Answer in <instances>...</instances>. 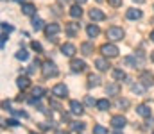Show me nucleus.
I'll return each instance as SVG.
<instances>
[{"label":"nucleus","instance_id":"f257e3e1","mask_svg":"<svg viewBox=\"0 0 154 134\" xmlns=\"http://www.w3.org/2000/svg\"><path fill=\"white\" fill-rule=\"evenodd\" d=\"M106 36H108V40H111V41H120V40L124 38V29H122V27H109V29L106 31Z\"/></svg>","mask_w":154,"mask_h":134},{"label":"nucleus","instance_id":"f03ea898","mask_svg":"<svg viewBox=\"0 0 154 134\" xmlns=\"http://www.w3.org/2000/svg\"><path fill=\"white\" fill-rule=\"evenodd\" d=\"M41 72H43V77H56L57 75V68H56V64L54 63H50V61H47V63H43V66H41Z\"/></svg>","mask_w":154,"mask_h":134},{"label":"nucleus","instance_id":"7ed1b4c3","mask_svg":"<svg viewBox=\"0 0 154 134\" xmlns=\"http://www.w3.org/2000/svg\"><path fill=\"white\" fill-rule=\"evenodd\" d=\"M142 63H143V59H142V55H127V57H124V64H127V66H131V68H138V66H142Z\"/></svg>","mask_w":154,"mask_h":134},{"label":"nucleus","instance_id":"20e7f679","mask_svg":"<svg viewBox=\"0 0 154 134\" xmlns=\"http://www.w3.org/2000/svg\"><path fill=\"white\" fill-rule=\"evenodd\" d=\"M100 52H102L106 57H116V55H118V48H116L115 45H111V43L102 45V46H100Z\"/></svg>","mask_w":154,"mask_h":134},{"label":"nucleus","instance_id":"39448f33","mask_svg":"<svg viewBox=\"0 0 154 134\" xmlns=\"http://www.w3.org/2000/svg\"><path fill=\"white\" fill-rule=\"evenodd\" d=\"M52 95H54L56 98H65V97L68 95V88H66L65 84H56V86L52 88Z\"/></svg>","mask_w":154,"mask_h":134},{"label":"nucleus","instance_id":"423d86ee","mask_svg":"<svg viewBox=\"0 0 154 134\" xmlns=\"http://www.w3.org/2000/svg\"><path fill=\"white\" fill-rule=\"evenodd\" d=\"M59 31H61V27H59L57 23H48V25H45V34H47V38H48V40H50V38H54Z\"/></svg>","mask_w":154,"mask_h":134},{"label":"nucleus","instance_id":"0eeeda50","mask_svg":"<svg viewBox=\"0 0 154 134\" xmlns=\"http://www.w3.org/2000/svg\"><path fill=\"white\" fill-rule=\"evenodd\" d=\"M125 124H127V120H125V116H122V115H116V116L111 118V125H113L115 129H124Z\"/></svg>","mask_w":154,"mask_h":134},{"label":"nucleus","instance_id":"6e6552de","mask_svg":"<svg viewBox=\"0 0 154 134\" xmlns=\"http://www.w3.org/2000/svg\"><path fill=\"white\" fill-rule=\"evenodd\" d=\"M70 68H72V72H84L86 70V63L82 59H74L70 63Z\"/></svg>","mask_w":154,"mask_h":134},{"label":"nucleus","instance_id":"1a4fd4ad","mask_svg":"<svg viewBox=\"0 0 154 134\" xmlns=\"http://www.w3.org/2000/svg\"><path fill=\"white\" fill-rule=\"evenodd\" d=\"M75 45L72 43H65L61 46V52H63V55H66V57H74V54H75Z\"/></svg>","mask_w":154,"mask_h":134},{"label":"nucleus","instance_id":"9d476101","mask_svg":"<svg viewBox=\"0 0 154 134\" xmlns=\"http://www.w3.org/2000/svg\"><path fill=\"white\" fill-rule=\"evenodd\" d=\"M140 82H143L145 86H152L154 84V75L151 72H143V73L140 75Z\"/></svg>","mask_w":154,"mask_h":134},{"label":"nucleus","instance_id":"9b49d317","mask_svg":"<svg viewBox=\"0 0 154 134\" xmlns=\"http://www.w3.org/2000/svg\"><path fill=\"white\" fill-rule=\"evenodd\" d=\"M90 18H91L93 22H102V20L106 18V14H104L100 9H90Z\"/></svg>","mask_w":154,"mask_h":134},{"label":"nucleus","instance_id":"f8f14e48","mask_svg":"<svg viewBox=\"0 0 154 134\" xmlns=\"http://www.w3.org/2000/svg\"><path fill=\"white\" fill-rule=\"evenodd\" d=\"M95 66H97V70H99V72H108L111 64H109V63H108L106 59L99 57V59H95Z\"/></svg>","mask_w":154,"mask_h":134},{"label":"nucleus","instance_id":"ddd939ff","mask_svg":"<svg viewBox=\"0 0 154 134\" xmlns=\"http://www.w3.org/2000/svg\"><path fill=\"white\" fill-rule=\"evenodd\" d=\"M70 111H72L74 115H79V116H81L82 111H84V109H82V104L77 102V100H72V102H70Z\"/></svg>","mask_w":154,"mask_h":134},{"label":"nucleus","instance_id":"4468645a","mask_svg":"<svg viewBox=\"0 0 154 134\" xmlns=\"http://www.w3.org/2000/svg\"><path fill=\"white\" fill-rule=\"evenodd\" d=\"M125 16L129 18V20H140L142 18V11L140 9H127V13H125Z\"/></svg>","mask_w":154,"mask_h":134},{"label":"nucleus","instance_id":"2eb2a0df","mask_svg":"<svg viewBox=\"0 0 154 134\" xmlns=\"http://www.w3.org/2000/svg\"><path fill=\"white\" fill-rule=\"evenodd\" d=\"M136 113H138L140 116H143V118H149V116H151V107L145 106V104H142V106L136 107Z\"/></svg>","mask_w":154,"mask_h":134},{"label":"nucleus","instance_id":"dca6fc26","mask_svg":"<svg viewBox=\"0 0 154 134\" xmlns=\"http://www.w3.org/2000/svg\"><path fill=\"white\" fill-rule=\"evenodd\" d=\"M145 89H147V86H145L143 82H136V84L131 86V91L136 93V95H145Z\"/></svg>","mask_w":154,"mask_h":134},{"label":"nucleus","instance_id":"f3484780","mask_svg":"<svg viewBox=\"0 0 154 134\" xmlns=\"http://www.w3.org/2000/svg\"><path fill=\"white\" fill-rule=\"evenodd\" d=\"M106 93H108V95H118V93H120V84H118V82H111V84H108V86H106Z\"/></svg>","mask_w":154,"mask_h":134},{"label":"nucleus","instance_id":"a211bd4d","mask_svg":"<svg viewBox=\"0 0 154 134\" xmlns=\"http://www.w3.org/2000/svg\"><path fill=\"white\" fill-rule=\"evenodd\" d=\"M22 13H23V14L32 16V14L36 13V7H34L32 4H25V2H23V4H22Z\"/></svg>","mask_w":154,"mask_h":134},{"label":"nucleus","instance_id":"6ab92c4d","mask_svg":"<svg viewBox=\"0 0 154 134\" xmlns=\"http://www.w3.org/2000/svg\"><path fill=\"white\" fill-rule=\"evenodd\" d=\"M86 32H88V36H90V38H95V36H99L100 29H99L95 23H90V25L86 27Z\"/></svg>","mask_w":154,"mask_h":134},{"label":"nucleus","instance_id":"aec40b11","mask_svg":"<svg viewBox=\"0 0 154 134\" xmlns=\"http://www.w3.org/2000/svg\"><path fill=\"white\" fill-rule=\"evenodd\" d=\"M77 32H79V23H66V34L70 38H74Z\"/></svg>","mask_w":154,"mask_h":134},{"label":"nucleus","instance_id":"412c9836","mask_svg":"<svg viewBox=\"0 0 154 134\" xmlns=\"http://www.w3.org/2000/svg\"><path fill=\"white\" fill-rule=\"evenodd\" d=\"M29 84H31V81H29L27 77H22V75H20V77L16 79V86H18L20 89H27Z\"/></svg>","mask_w":154,"mask_h":134},{"label":"nucleus","instance_id":"4be33fe9","mask_svg":"<svg viewBox=\"0 0 154 134\" xmlns=\"http://www.w3.org/2000/svg\"><path fill=\"white\" fill-rule=\"evenodd\" d=\"M99 84H100V77H99V75H93V73H91V75L88 77V86H90V88H97Z\"/></svg>","mask_w":154,"mask_h":134},{"label":"nucleus","instance_id":"5701e85b","mask_svg":"<svg viewBox=\"0 0 154 134\" xmlns=\"http://www.w3.org/2000/svg\"><path fill=\"white\" fill-rule=\"evenodd\" d=\"M97 109H100V111H108L109 109V100L108 98H100V100H97Z\"/></svg>","mask_w":154,"mask_h":134},{"label":"nucleus","instance_id":"b1692460","mask_svg":"<svg viewBox=\"0 0 154 134\" xmlns=\"http://www.w3.org/2000/svg\"><path fill=\"white\" fill-rule=\"evenodd\" d=\"M70 16H72V18H81V16H82V9H81L79 4L70 7Z\"/></svg>","mask_w":154,"mask_h":134},{"label":"nucleus","instance_id":"393cba45","mask_svg":"<svg viewBox=\"0 0 154 134\" xmlns=\"http://www.w3.org/2000/svg\"><path fill=\"white\" fill-rule=\"evenodd\" d=\"M125 77H127V75H125V72H124V70H120V68H118V70H113V79H115V81L120 82V81H124Z\"/></svg>","mask_w":154,"mask_h":134},{"label":"nucleus","instance_id":"a878e982","mask_svg":"<svg viewBox=\"0 0 154 134\" xmlns=\"http://www.w3.org/2000/svg\"><path fill=\"white\" fill-rule=\"evenodd\" d=\"M31 23H32V29H34V31H39V29H43V20H41V18H38V16H34Z\"/></svg>","mask_w":154,"mask_h":134},{"label":"nucleus","instance_id":"bb28decb","mask_svg":"<svg viewBox=\"0 0 154 134\" xmlns=\"http://www.w3.org/2000/svg\"><path fill=\"white\" fill-rule=\"evenodd\" d=\"M81 52H82L84 55H90V54L93 52V46H91V43H82V45H81Z\"/></svg>","mask_w":154,"mask_h":134},{"label":"nucleus","instance_id":"cd10ccee","mask_svg":"<svg viewBox=\"0 0 154 134\" xmlns=\"http://www.w3.org/2000/svg\"><path fill=\"white\" fill-rule=\"evenodd\" d=\"M16 59H20V61H25V59H29V52H27L25 48H20V50L16 52Z\"/></svg>","mask_w":154,"mask_h":134},{"label":"nucleus","instance_id":"c85d7f7f","mask_svg":"<svg viewBox=\"0 0 154 134\" xmlns=\"http://www.w3.org/2000/svg\"><path fill=\"white\" fill-rule=\"evenodd\" d=\"M43 93H45V89L39 88V86H36V88L32 89V97H34V98H41V97H43Z\"/></svg>","mask_w":154,"mask_h":134},{"label":"nucleus","instance_id":"c756f323","mask_svg":"<svg viewBox=\"0 0 154 134\" xmlns=\"http://www.w3.org/2000/svg\"><path fill=\"white\" fill-rule=\"evenodd\" d=\"M93 134H108V129L102 125H95L93 127Z\"/></svg>","mask_w":154,"mask_h":134},{"label":"nucleus","instance_id":"7c9ffc66","mask_svg":"<svg viewBox=\"0 0 154 134\" xmlns=\"http://www.w3.org/2000/svg\"><path fill=\"white\" fill-rule=\"evenodd\" d=\"M0 27H2V34H9V32H13V27H11V25H7L5 22H2V25H0Z\"/></svg>","mask_w":154,"mask_h":134},{"label":"nucleus","instance_id":"2f4dec72","mask_svg":"<svg viewBox=\"0 0 154 134\" xmlns=\"http://www.w3.org/2000/svg\"><path fill=\"white\" fill-rule=\"evenodd\" d=\"M39 64H41V63H39L38 59H36V61L31 64V68H29V73H31V75H32V73H36V70L39 68Z\"/></svg>","mask_w":154,"mask_h":134},{"label":"nucleus","instance_id":"473e14b6","mask_svg":"<svg viewBox=\"0 0 154 134\" xmlns=\"http://www.w3.org/2000/svg\"><path fill=\"white\" fill-rule=\"evenodd\" d=\"M72 129L77 131V133H81V131H84V124H81V122H74V124H72Z\"/></svg>","mask_w":154,"mask_h":134},{"label":"nucleus","instance_id":"72a5a7b5","mask_svg":"<svg viewBox=\"0 0 154 134\" xmlns=\"http://www.w3.org/2000/svg\"><path fill=\"white\" fill-rule=\"evenodd\" d=\"M11 111H13V115L18 116V118H27V113H25V111H16V109H11Z\"/></svg>","mask_w":154,"mask_h":134},{"label":"nucleus","instance_id":"f704fd0d","mask_svg":"<svg viewBox=\"0 0 154 134\" xmlns=\"http://www.w3.org/2000/svg\"><path fill=\"white\" fill-rule=\"evenodd\" d=\"M31 48L36 50V52H43V48H41V45H39L38 41H32V43H31Z\"/></svg>","mask_w":154,"mask_h":134},{"label":"nucleus","instance_id":"c9c22d12","mask_svg":"<svg viewBox=\"0 0 154 134\" xmlns=\"http://www.w3.org/2000/svg\"><path fill=\"white\" fill-rule=\"evenodd\" d=\"M116 106H118V107H127V106H129V100H125V98L120 100V98H118V100H116Z\"/></svg>","mask_w":154,"mask_h":134},{"label":"nucleus","instance_id":"e433bc0d","mask_svg":"<svg viewBox=\"0 0 154 134\" xmlns=\"http://www.w3.org/2000/svg\"><path fill=\"white\" fill-rule=\"evenodd\" d=\"M109 2V5H113V7H120L122 5V0H108Z\"/></svg>","mask_w":154,"mask_h":134},{"label":"nucleus","instance_id":"4c0bfd02","mask_svg":"<svg viewBox=\"0 0 154 134\" xmlns=\"http://www.w3.org/2000/svg\"><path fill=\"white\" fill-rule=\"evenodd\" d=\"M5 124H7L9 127H16V125H18V122H16V120H7Z\"/></svg>","mask_w":154,"mask_h":134},{"label":"nucleus","instance_id":"58836bf2","mask_svg":"<svg viewBox=\"0 0 154 134\" xmlns=\"http://www.w3.org/2000/svg\"><path fill=\"white\" fill-rule=\"evenodd\" d=\"M86 104H88V106H93V104H97V102H95L91 97H86Z\"/></svg>","mask_w":154,"mask_h":134},{"label":"nucleus","instance_id":"ea45409f","mask_svg":"<svg viewBox=\"0 0 154 134\" xmlns=\"http://www.w3.org/2000/svg\"><path fill=\"white\" fill-rule=\"evenodd\" d=\"M2 107H4V109H9V107H11V102H9V100H4V102H2Z\"/></svg>","mask_w":154,"mask_h":134},{"label":"nucleus","instance_id":"a19ab883","mask_svg":"<svg viewBox=\"0 0 154 134\" xmlns=\"http://www.w3.org/2000/svg\"><path fill=\"white\" fill-rule=\"evenodd\" d=\"M133 2H136V4H143L145 0H133Z\"/></svg>","mask_w":154,"mask_h":134},{"label":"nucleus","instance_id":"79ce46f5","mask_svg":"<svg viewBox=\"0 0 154 134\" xmlns=\"http://www.w3.org/2000/svg\"><path fill=\"white\" fill-rule=\"evenodd\" d=\"M77 4H84V2H88V0H75Z\"/></svg>","mask_w":154,"mask_h":134},{"label":"nucleus","instance_id":"37998d69","mask_svg":"<svg viewBox=\"0 0 154 134\" xmlns=\"http://www.w3.org/2000/svg\"><path fill=\"white\" fill-rule=\"evenodd\" d=\"M56 134H68V133H65V131H57Z\"/></svg>","mask_w":154,"mask_h":134},{"label":"nucleus","instance_id":"c03bdc74","mask_svg":"<svg viewBox=\"0 0 154 134\" xmlns=\"http://www.w3.org/2000/svg\"><path fill=\"white\" fill-rule=\"evenodd\" d=\"M151 40H152V41H154V31H152V32H151Z\"/></svg>","mask_w":154,"mask_h":134},{"label":"nucleus","instance_id":"a18cd8bd","mask_svg":"<svg viewBox=\"0 0 154 134\" xmlns=\"http://www.w3.org/2000/svg\"><path fill=\"white\" fill-rule=\"evenodd\" d=\"M14 2H18V4H23V0H14Z\"/></svg>","mask_w":154,"mask_h":134},{"label":"nucleus","instance_id":"49530a36","mask_svg":"<svg viewBox=\"0 0 154 134\" xmlns=\"http://www.w3.org/2000/svg\"><path fill=\"white\" fill-rule=\"evenodd\" d=\"M151 59H152V61H154V52H152V54H151Z\"/></svg>","mask_w":154,"mask_h":134},{"label":"nucleus","instance_id":"de8ad7c7","mask_svg":"<svg viewBox=\"0 0 154 134\" xmlns=\"http://www.w3.org/2000/svg\"><path fill=\"white\" fill-rule=\"evenodd\" d=\"M113 134H122V133H120V131H118V129H116V133H113Z\"/></svg>","mask_w":154,"mask_h":134},{"label":"nucleus","instance_id":"09e8293b","mask_svg":"<svg viewBox=\"0 0 154 134\" xmlns=\"http://www.w3.org/2000/svg\"><path fill=\"white\" fill-rule=\"evenodd\" d=\"M31 134H36V133H31Z\"/></svg>","mask_w":154,"mask_h":134},{"label":"nucleus","instance_id":"8fccbe9b","mask_svg":"<svg viewBox=\"0 0 154 134\" xmlns=\"http://www.w3.org/2000/svg\"><path fill=\"white\" fill-rule=\"evenodd\" d=\"M99 2H102V0H99Z\"/></svg>","mask_w":154,"mask_h":134},{"label":"nucleus","instance_id":"3c124183","mask_svg":"<svg viewBox=\"0 0 154 134\" xmlns=\"http://www.w3.org/2000/svg\"><path fill=\"white\" fill-rule=\"evenodd\" d=\"M152 134H154V133H152Z\"/></svg>","mask_w":154,"mask_h":134}]
</instances>
